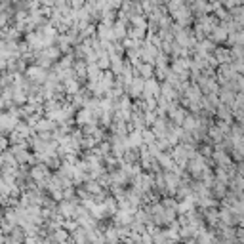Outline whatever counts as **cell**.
<instances>
[{
  "label": "cell",
  "mask_w": 244,
  "mask_h": 244,
  "mask_svg": "<svg viewBox=\"0 0 244 244\" xmlns=\"http://www.w3.org/2000/svg\"><path fill=\"white\" fill-rule=\"evenodd\" d=\"M35 126H36V130H46V132H48V130H54L56 124H54V120H40V122L35 124Z\"/></svg>",
  "instance_id": "1"
},
{
  "label": "cell",
  "mask_w": 244,
  "mask_h": 244,
  "mask_svg": "<svg viewBox=\"0 0 244 244\" xmlns=\"http://www.w3.org/2000/svg\"><path fill=\"white\" fill-rule=\"evenodd\" d=\"M56 238H57V240H63V238H67V235H65L63 231H57V233H56Z\"/></svg>",
  "instance_id": "2"
},
{
  "label": "cell",
  "mask_w": 244,
  "mask_h": 244,
  "mask_svg": "<svg viewBox=\"0 0 244 244\" xmlns=\"http://www.w3.org/2000/svg\"><path fill=\"white\" fill-rule=\"evenodd\" d=\"M0 219H2V216H0Z\"/></svg>",
  "instance_id": "3"
}]
</instances>
